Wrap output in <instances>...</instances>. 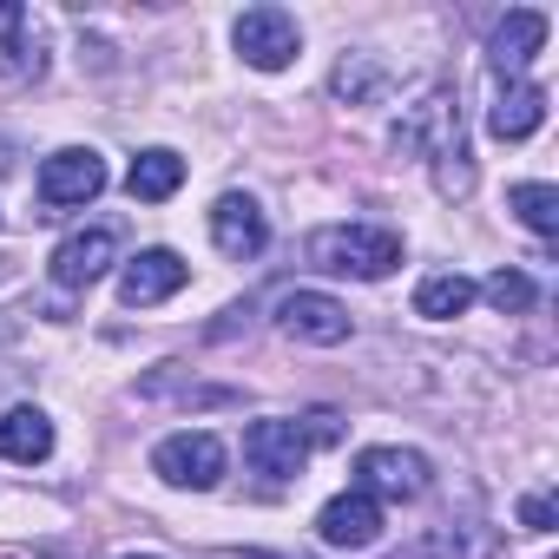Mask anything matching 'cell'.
Wrapping results in <instances>:
<instances>
[{
	"mask_svg": "<svg viewBox=\"0 0 559 559\" xmlns=\"http://www.w3.org/2000/svg\"><path fill=\"white\" fill-rule=\"evenodd\" d=\"M395 152H428L435 158V178L448 198H467L474 191V165H467V132H461V106L454 93H428L421 106H408V119L395 126Z\"/></svg>",
	"mask_w": 559,
	"mask_h": 559,
	"instance_id": "obj_1",
	"label": "cell"
},
{
	"mask_svg": "<svg viewBox=\"0 0 559 559\" xmlns=\"http://www.w3.org/2000/svg\"><path fill=\"white\" fill-rule=\"evenodd\" d=\"M310 263L317 270H336V276H389L402 263V237L382 230V224H330L310 237Z\"/></svg>",
	"mask_w": 559,
	"mask_h": 559,
	"instance_id": "obj_2",
	"label": "cell"
},
{
	"mask_svg": "<svg viewBox=\"0 0 559 559\" xmlns=\"http://www.w3.org/2000/svg\"><path fill=\"white\" fill-rule=\"evenodd\" d=\"M152 474L158 480H171V487H191V493H204V487H217L224 480V441L217 435H165L158 448H152Z\"/></svg>",
	"mask_w": 559,
	"mask_h": 559,
	"instance_id": "obj_3",
	"label": "cell"
},
{
	"mask_svg": "<svg viewBox=\"0 0 559 559\" xmlns=\"http://www.w3.org/2000/svg\"><path fill=\"white\" fill-rule=\"evenodd\" d=\"M230 40H237V53H243L257 73H284V67L297 60V47H304L297 21H290L284 8H250V14L230 27Z\"/></svg>",
	"mask_w": 559,
	"mask_h": 559,
	"instance_id": "obj_4",
	"label": "cell"
},
{
	"mask_svg": "<svg viewBox=\"0 0 559 559\" xmlns=\"http://www.w3.org/2000/svg\"><path fill=\"white\" fill-rule=\"evenodd\" d=\"M106 191V158L93 145H67L40 165V204L47 211H67V204H93Z\"/></svg>",
	"mask_w": 559,
	"mask_h": 559,
	"instance_id": "obj_5",
	"label": "cell"
},
{
	"mask_svg": "<svg viewBox=\"0 0 559 559\" xmlns=\"http://www.w3.org/2000/svg\"><path fill=\"white\" fill-rule=\"evenodd\" d=\"M356 487L382 500H415L428 493V461L415 448H362L356 454Z\"/></svg>",
	"mask_w": 559,
	"mask_h": 559,
	"instance_id": "obj_6",
	"label": "cell"
},
{
	"mask_svg": "<svg viewBox=\"0 0 559 559\" xmlns=\"http://www.w3.org/2000/svg\"><path fill=\"white\" fill-rule=\"evenodd\" d=\"M185 276H191V263L178 250H139L126 263V276H119V304L126 310H152V304H165V297L185 290Z\"/></svg>",
	"mask_w": 559,
	"mask_h": 559,
	"instance_id": "obj_7",
	"label": "cell"
},
{
	"mask_svg": "<svg viewBox=\"0 0 559 559\" xmlns=\"http://www.w3.org/2000/svg\"><path fill=\"white\" fill-rule=\"evenodd\" d=\"M276 323H284V336L317 343V349L349 343V310H343L336 297H323V290H290V297H284V310H276Z\"/></svg>",
	"mask_w": 559,
	"mask_h": 559,
	"instance_id": "obj_8",
	"label": "cell"
},
{
	"mask_svg": "<svg viewBox=\"0 0 559 559\" xmlns=\"http://www.w3.org/2000/svg\"><path fill=\"white\" fill-rule=\"evenodd\" d=\"M112 257H119V230H112V224L73 230V237L53 250V284H60V290H86V284H99V276L112 270Z\"/></svg>",
	"mask_w": 559,
	"mask_h": 559,
	"instance_id": "obj_9",
	"label": "cell"
},
{
	"mask_svg": "<svg viewBox=\"0 0 559 559\" xmlns=\"http://www.w3.org/2000/svg\"><path fill=\"white\" fill-rule=\"evenodd\" d=\"M211 243H217L230 263H250V257H263V243H270V224H263L257 198H243V191H224V198H217V211H211Z\"/></svg>",
	"mask_w": 559,
	"mask_h": 559,
	"instance_id": "obj_10",
	"label": "cell"
},
{
	"mask_svg": "<svg viewBox=\"0 0 559 559\" xmlns=\"http://www.w3.org/2000/svg\"><path fill=\"white\" fill-rule=\"evenodd\" d=\"M243 461H250L257 474H270V480H290V474H304V461H310V435H304L297 421H257V428L243 435Z\"/></svg>",
	"mask_w": 559,
	"mask_h": 559,
	"instance_id": "obj_11",
	"label": "cell"
},
{
	"mask_svg": "<svg viewBox=\"0 0 559 559\" xmlns=\"http://www.w3.org/2000/svg\"><path fill=\"white\" fill-rule=\"evenodd\" d=\"M317 533H323V546H349V552L376 546V539H382V507H376V493H362V487L336 493V500L317 513Z\"/></svg>",
	"mask_w": 559,
	"mask_h": 559,
	"instance_id": "obj_12",
	"label": "cell"
},
{
	"mask_svg": "<svg viewBox=\"0 0 559 559\" xmlns=\"http://www.w3.org/2000/svg\"><path fill=\"white\" fill-rule=\"evenodd\" d=\"M546 47V14H533V8H513L500 27H493V40H487V67L500 73V80H520L526 73V60Z\"/></svg>",
	"mask_w": 559,
	"mask_h": 559,
	"instance_id": "obj_13",
	"label": "cell"
},
{
	"mask_svg": "<svg viewBox=\"0 0 559 559\" xmlns=\"http://www.w3.org/2000/svg\"><path fill=\"white\" fill-rule=\"evenodd\" d=\"M487 126H493V139H533V132L546 126V86H533V80L500 86V99H493Z\"/></svg>",
	"mask_w": 559,
	"mask_h": 559,
	"instance_id": "obj_14",
	"label": "cell"
},
{
	"mask_svg": "<svg viewBox=\"0 0 559 559\" xmlns=\"http://www.w3.org/2000/svg\"><path fill=\"white\" fill-rule=\"evenodd\" d=\"M178 185H185V158H178V152H165V145L139 152V158H132V171H126V191H132L139 204H165Z\"/></svg>",
	"mask_w": 559,
	"mask_h": 559,
	"instance_id": "obj_15",
	"label": "cell"
},
{
	"mask_svg": "<svg viewBox=\"0 0 559 559\" xmlns=\"http://www.w3.org/2000/svg\"><path fill=\"white\" fill-rule=\"evenodd\" d=\"M53 454V421L40 408H14L8 421H0V461H47Z\"/></svg>",
	"mask_w": 559,
	"mask_h": 559,
	"instance_id": "obj_16",
	"label": "cell"
},
{
	"mask_svg": "<svg viewBox=\"0 0 559 559\" xmlns=\"http://www.w3.org/2000/svg\"><path fill=\"white\" fill-rule=\"evenodd\" d=\"M467 304H474V284H467L461 270H441V276H428V284L415 290V317H428V323H448Z\"/></svg>",
	"mask_w": 559,
	"mask_h": 559,
	"instance_id": "obj_17",
	"label": "cell"
},
{
	"mask_svg": "<svg viewBox=\"0 0 559 559\" xmlns=\"http://www.w3.org/2000/svg\"><path fill=\"white\" fill-rule=\"evenodd\" d=\"M507 204H513V217H520L526 230H539V237L559 230V191H552V185H513Z\"/></svg>",
	"mask_w": 559,
	"mask_h": 559,
	"instance_id": "obj_18",
	"label": "cell"
},
{
	"mask_svg": "<svg viewBox=\"0 0 559 559\" xmlns=\"http://www.w3.org/2000/svg\"><path fill=\"white\" fill-rule=\"evenodd\" d=\"M330 86H336V99H349V106H362V99H376V93L389 86V73H382V67H376L369 53H349V60L336 67V80H330Z\"/></svg>",
	"mask_w": 559,
	"mask_h": 559,
	"instance_id": "obj_19",
	"label": "cell"
},
{
	"mask_svg": "<svg viewBox=\"0 0 559 559\" xmlns=\"http://www.w3.org/2000/svg\"><path fill=\"white\" fill-rule=\"evenodd\" d=\"M487 304H493L500 317H526V310H533V284H526L520 270H493V276H487Z\"/></svg>",
	"mask_w": 559,
	"mask_h": 559,
	"instance_id": "obj_20",
	"label": "cell"
},
{
	"mask_svg": "<svg viewBox=\"0 0 559 559\" xmlns=\"http://www.w3.org/2000/svg\"><path fill=\"white\" fill-rule=\"evenodd\" d=\"M552 520H559V500L552 493H526L520 500V526L526 533H552Z\"/></svg>",
	"mask_w": 559,
	"mask_h": 559,
	"instance_id": "obj_21",
	"label": "cell"
},
{
	"mask_svg": "<svg viewBox=\"0 0 559 559\" xmlns=\"http://www.w3.org/2000/svg\"><path fill=\"white\" fill-rule=\"evenodd\" d=\"M8 171H14V145H8V139H0V178H8Z\"/></svg>",
	"mask_w": 559,
	"mask_h": 559,
	"instance_id": "obj_22",
	"label": "cell"
},
{
	"mask_svg": "<svg viewBox=\"0 0 559 559\" xmlns=\"http://www.w3.org/2000/svg\"><path fill=\"white\" fill-rule=\"evenodd\" d=\"M132 559H152V552H132Z\"/></svg>",
	"mask_w": 559,
	"mask_h": 559,
	"instance_id": "obj_23",
	"label": "cell"
},
{
	"mask_svg": "<svg viewBox=\"0 0 559 559\" xmlns=\"http://www.w3.org/2000/svg\"><path fill=\"white\" fill-rule=\"evenodd\" d=\"M297 559H304V552H297Z\"/></svg>",
	"mask_w": 559,
	"mask_h": 559,
	"instance_id": "obj_24",
	"label": "cell"
}]
</instances>
